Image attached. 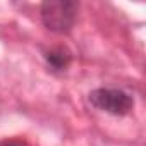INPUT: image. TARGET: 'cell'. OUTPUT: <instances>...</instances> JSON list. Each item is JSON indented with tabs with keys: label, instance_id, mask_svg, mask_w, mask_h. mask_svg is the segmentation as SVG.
Returning a JSON list of instances; mask_svg holds the SVG:
<instances>
[{
	"label": "cell",
	"instance_id": "6da1fadb",
	"mask_svg": "<svg viewBox=\"0 0 146 146\" xmlns=\"http://www.w3.org/2000/svg\"><path fill=\"white\" fill-rule=\"evenodd\" d=\"M78 12V4L69 0H50L41 5V21L43 24L58 35L69 33L74 26Z\"/></svg>",
	"mask_w": 146,
	"mask_h": 146
},
{
	"label": "cell",
	"instance_id": "7a4b0ae2",
	"mask_svg": "<svg viewBox=\"0 0 146 146\" xmlns=\"http://www.w3.org/2000/svg\"><path fill=\"white\" fill-rule=\"evenodd\" d=\"M90 102L96 108L112 113V115H125L132 110L134 100L127 93L120 90H110V88H100L90 93Z\"/></svg>",
	"mask_w": 146,
	"mask_h": 146
},
{
	"label": "cell",
	"instance_id": "3957f363",
	"mask_svg": "<svg viewBox=\"0 0 146 146\" xmlns=\"http://www.w3.org/2000/svg\"><path fill=\"white\" fill-rule=\"evenodd\" d=\"M46 62L50 64V67H53L55 70H62L69 65L70 62V53L65 48H55L52 52L46 53Z\"/></svg>",
	"mask_w": 146,
	"mask_h": 146
},
{
	"label": "cell",
	"instance_id": "277c9868",
	"mask_svg": "<svg viewBox=\"0 0 146 146\" xmlns=\"http://www.w3.org/2000/svg\"><path fill=\"white\" fill-rule=\"evenodd\" d=\"M4 146H23V144H19V143H7V144H4Z\"/></svg>",
	"mask_w": 146,
	"mask_h": 146
}]
</instances>
